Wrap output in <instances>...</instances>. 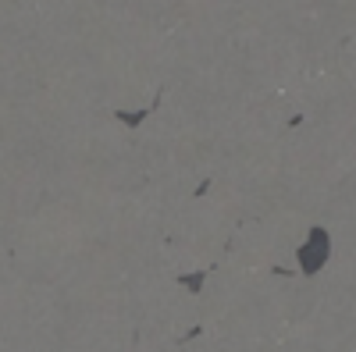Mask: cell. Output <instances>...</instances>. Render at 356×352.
Instances as JSON below:
<instances>
[{"label":"cell","mask_w":356,"mask_h":352,"mask_svg":"<svg viewBox=\"0 0 356 352\" xmlns=\"http://www.w3.org/2000/svg\"><path fill=\"white\" fill-rule=\"evenodd\" d=\"M328 256H332V239H328V231H324V228H314L307 235V242L300 246V253H296L303 274H317L324 263H328Z\"/></svg>","instance_id":"obj_1"},{"label":"cell","mask_w":356,"mask_h":352,"mask_svg":"<svg viewBox=\"0 0 356 352\" xmlns=\"http://www.w3.org/2000/svg\"><path fill=\"white\" fill-rule=\"evenodd\" d=\"M203 281H207V274H203V271H193V274H178V285H182V288H189V292H200V288H203Z\"/></svg>","instance_id":"obj_3"},{"label":"cell","mask_w":356,"mask_h":352,"mask_svg":"<svg viewBox=\"0 0 356 352\" xmlns=\"http://www.w3.org/2000/svg\"><path fill=\"white\" fill-rule=\"evenodd\" d=\"M146 114H150V110H114V117H118V121H125L129 128H136V125H143L146 121Z\"/></svg>","instance_id":"obj_2"}]
</instances>
